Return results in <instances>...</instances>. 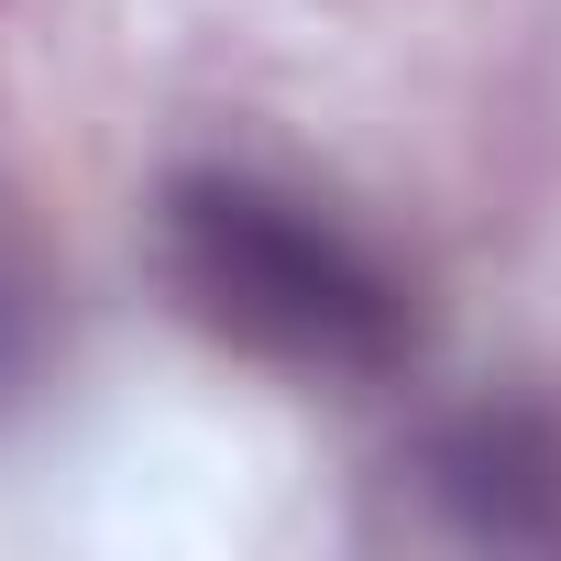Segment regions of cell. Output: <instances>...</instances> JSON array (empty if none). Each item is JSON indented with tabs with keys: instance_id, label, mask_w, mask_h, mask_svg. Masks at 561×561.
<instances>
[{
	"instance_id": "cell-1",
	"label": "cell",
	"mask_w": 561,
	"mask_h": 561,
	"mask_svg": "<svg viewBox=\"0 0 561 561\" xmlns=\"http://www.w3.org/2000/svg\"><path fill=\"white\" fill-rule=\"evenodd\" d=\"M154 275L165 298L253 353L320 386H375L419 353V287L320 198L242 176V165H187L154 198Z\"/></svg>"
},
{
	"instance_id": "cell-2",
	"label": "cell",
	"mask_w": 561,
	"mask_h": 561,
	"mask_svg": "<svg viewBox=\"0 0 561 561\" xmlns=\"http://www.w3.org/2000/svg\"><path fill=\"white\" fill-rule=\"evenodd\" d=\"M408 484L473 550H561V408L550 397L451 408L419 430Z\"/></svg>"
},
{
	"instance_id": "cell-3",
	"label": "cell",
	"mask_w": 561,
	"mask_h": 561,
	"mask_svg": "<svg viewBox=\"0 0 561 561\" xmlns=\"http://www.w3.org/2000/svg\"><path fill=\"white\" fill-rule=\"evenodd\" d=\"M45 264H34V242L0 220V408H12L23 386H34V364H45Z\"/></svg>"
}]
</instances>
